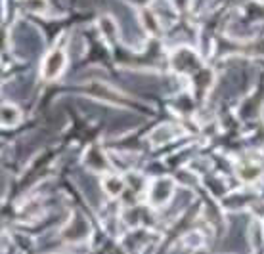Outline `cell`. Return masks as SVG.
<instances>
[{
	"label": "cell",
	"mask_w": 264,
	"mask_h": 254,
	"mask_svg": "<svg viewBox=\"0 0 264 254\" xmlns=\"http://www.w3.org/2000/svg\"><path fill=\"white\" fill-rule=\"evenodd\" d=\"M17 121H19V111H17V107L10 105V103L0 105V124H4V126H14Z\"/></svg>",
	"instance_id": "cell-2"
},
{
	"label": "cell",
	"mask_w": 264,
	"mask_h": 254,
	"mask_svg": "<svg viewBox=\"0 0 264 254\" xmlns=\"http://www.w3.org/2000/svg\"><path fill=\"white\" fill-rule=\"evenodd\" d=\"M239 176H241L243 180L253 181V180H257L258 176H260V168L251 165V170H249V168H247V170H239Z\"/></svg>",
	"instance_id": "cell-5"
},
{
	"label": "cell",
	"mask_w": 264,
	"mask_h": 254,
	"mask_svg": "<svg viewBox=\"0 0 264 254\" xmlns=\"http://www.w3.org/2000/svg\"><path fill=\"white\" fill-rule=\"evenodd\" d=\"M103 188H105V191L109 193V195H119L121 191H123V188H125V181L121 180V178H117V176H109L107 180H105V183H103Z\"/></svg>",
	"instance_id": "cell-3"
},
{
	"label": "cell",
	"mask_w": 264,
	"mask_h": 254,
	"mask_svg": "<svg viewBox=\"0 0 264 254\" xmlns=\"http://www.w3.org/2000/svg\"><path fill=\"white\" fill-rule=\"evenodd\" d=\"M23 6L31 12H44L46 10V0H23Z\"/></svg>",
	"instance_id": "cell-4"
},
{
	"label": "cell",
	"mask_w": 264,
	"mask_h": 254,
	"mask_svg": "<svg viewBox=\"0 0 264 254\" xmlns=\"http://www.w3.org/2000/svg\"><path fill=\"white\" fill-rule=\"evenodd\" d=\"M65 65V56L61 52H52L44 61V77L46 79H56Z\"/></svg>",
	"instance_id": "cell-1"
}]
</instances>
